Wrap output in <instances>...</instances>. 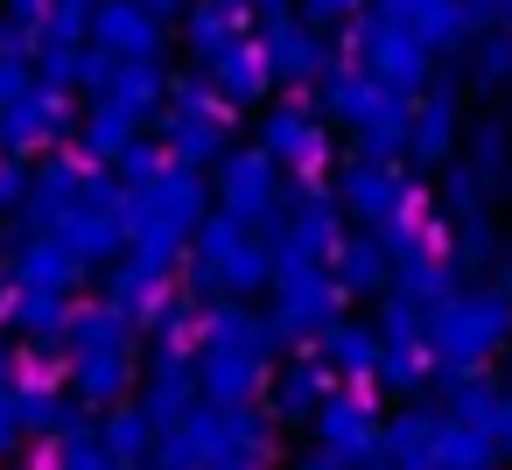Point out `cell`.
<instances>
[{
  "label": "cell",
  "mask_w": 512,
  "mask_h": 470,
  "mask_svg": "<svg viewBox=\"0 0 512 470\" xmlns=\"http://www.w3.org/2000/svg\"><path fill=\"white\" fill-rule=\"evenodd\" d=\"M274 330L253 302H204V323H197V400L204 407H246L267 393V372L281 365L274 358Z\"/></svg>",
  "instance_id": "1"
},
{
  "label": "cell",
  "mask_w": 512,
  "mask_h": 470,
  "mask_svg": "<svg viewBox=\"0 0 512 470\" xmlns=\"http://www.w3.org/2000/svg\"><path fill=\"white\" fill-rule=\"evenodd\" d=\"M141 330L120 323L106 302H78L71 309V330H64V393L85 407V414H113L134 400L141 386Z\"/></svg>",
  "instance_id": "2"
},
{
  "label": "cell",
  "mask_w": 512,
  "mask_h": 470,
  "mask_svg": "<svg viewBox=\"0 0 512 470\" xmlns=\"http://www.w3.org/2000/svg\"><path fill=\"white\" fill-rule=\"evenodd\" d=\"M204 218H211V183L197 169L169 162L155 183L127 190V260L176 281V267H183V253H190V239H197Z\"/></svg>",
  "instance_id": "3"
},
{
  "label": "cell",
  "mask_w": 512,
  "mask_h": 470,
  "mask_svg": "<svg viewBox=\"0 0 512 470\" xmlns=\"http://www.w3.org/2000/svg\"><path fill=\"white\" fill-rule=\"evenodd\" d=\"M316 113H323L330 127H351V155H365V162H400V155H407L414 99L372 85V78H365L358 64H344V57L316 78Z\"/></svg>",
  "instance_id": "4"
},
{
  "label": "cell",
  "mask_w": 512,
  "mask_h": 470,
  "mask_svg": "<svg viewBox=\"0 0 512 470\" xmlns=\"http://www.w3.org/2000/svg\"><path fill=\"white\" fill-rule=\"evenodd\" d=\"M505 351H512V295L491 288V281H463L428 316V358H435V372H484Z\"/></svg>",
  "instance_id": "5"
},
{
  "label": "cell",
  "mask_w": 512,
  "mask_h": 470,
  "mask_svg": "<svg viewBox=\"0 0 512 470\" xmlns=\"http://www.w3.org/2000/svg\"><path fill=\"white\" fill-rule=\"evenodd\" d=\"M183 281L197 302H253L260 288H274V253L253 225H232L211 211L183 253Z\"/></svg>",
  "instance_id": "6"
},
{
  "label": "cell",
  "mask_w": 512,
  "mask_h": 470,
  "mask_svg": "<svg viewBox=\"0 0 512 470\" xmlns=\"http://www.w3.org/2000/svg\"><path fill=\"white\" fill-rule=\"evenodd\" d=\"M260 239L274 253V267H330L337 239H344V211L330 197V183H281L274 211L260 218Z\"/></svg>",
  "instance_id": "7"
},
{
  "label": "cell",
  "mask_w": 512,
  "mask_h": 470,
  "mask_svg": "<svg viewBox=\"0 0 512 470\" xmlns=\"http://www.w3.org/2000/svg\"><path fill=\"white\" fill-rule=\"evenodd\" d=\"M155 141H162V155L176 169H197V176L232 148V113H225V99L211 92L204 71L169 78V106L155 113Z\"/></svg>",
  "instance_id": "8"
},
{
  "label": "cell",
  "mask_w": 512,
  "mask_h": 470,
  "mask_svg": "<svg viewBox=\"0 0 512 470\" xmlns=\"http://www.w3.org/2000/svg\"><path fill=\"white\" fill-rule=\"evenodd\" d=\"M330 197H337V211L358 232H386L400 218H428V190H421V176L407 162H365V155H351L337 169Z\"/></svg>",
  "instance_id": "9"
},
{
  "label": "cell",
  "mask_w": 512,
  "mask_h": 470,
  "mask_svg": "<svg viewBox=\"0 0 512 470\" xmlns=\"http://www.w3.org/2000/svg\"><path fill=\"white\" fill-rule=\"evenodd\" d=\"M344 64H358L372 85H386V92H400V99H421V85L435 78V57H428L407 29H393L379 8H365V15L344 29Z\"/></svg>",
  "instance_id": "10"
},
{
  "label": "cell",
  "mask_w": 512,
  "mask_h": 470,
  "mask_svg": "<svg viewBox=\"0 0 512 470\" xmlns=\"http://www.w3.org/2000/svg\"><path fill=\"white\" fill-rule=\"evenodd\" d=\"M281 176H295V183H316V169H330V120L316 113V99H302V92H281V99H267L260 106V141H253Z\"/></svg>",
  "instance_id": "11"
},
{
  "label": "cell",
  "mask_w": 512,
  "mask_h": 470,
  "mask_svg": "<svg viewBox=\"0 0 512 470\" xmlns=\"http://www.w3.org/2000/svg\"><path fill=\"white\" fill-rule=\"evenodd\" d=\"M267 330L274 344H295V351H316L330 323H344V295L323 267H274V288H267Z\"/></svg>",
  "instance_id": "12"
},
{
  "label": "cell",
  "mask_w": 512,
  "mask_h": 470,
  "mask_svg": "<svg viewBox=\"0 0 512 470\" xmlns=\"http://www.w3.org/2000/svg\"><path fill=\"white\" fill-rule=\"evenodd\" d=\"M456 148H463V78H456V71H435V78L421 85V99H414L407 155H400V162L421 176V169H449Z\"/></svg>",
  "instance_id": "13"
},
{
  "label": "cell",
  "mask_w": 512,
  "mask_h": 470,
  "mask_svg": "<svg viewBox=\"0 0 512 470\" xmlns=\"http://www.w3.org/2000/svg\"><path fill=\"white\" fill-rule=\"evenodd\" d=\"M190 435H197V449H204V470H218V463H267V470H274V435H281V428L267 421L260 400H246V407H204V400H197Z\"/></svg>",
  "instance_id": "14"
},
{
  "label": "cell",
  "mask_w": 512,
  "mask_h": 470,
  "mask_svg": "<svg viewBox=\"0 0 512 470\" xmlns=\"http://www.w3.org/2000/svg\"><path fill=\"white\" fill-rule=\"evenodd\" d=\"M204 183H211V211H218V218H232V225H253V232H260V218L274 211V197H281V183H288V176H281L260 148H225V155L211 162V176H204Z\"/></svg>",
  "instance_id": "15"
},
{
  "label": "cell",
  "mask_w": 512,
  "mask_h": 470,
  "mask_svg": "<svg viewBox=\"0 0 512 470\" xmlns=\"http://www.w3.org/2000/svg\"><path fill=\"white\" fill-rule=\"evenodd\" d=\"M379 428H386L379 400H372L365 386H337V393L316 407L309 442H316V449H330V456H344V463L358 470V463H372V456H379Z\"/></svg>",
  "instance_id": "16"
},
{
  "label": "cell",
  "mask_w": 512,
  "mask_h": 470,
  "mask_svg": "<svg viewBox=\"0 0 512 470\" xmlns=\"http://www.w3.org/2000/svg\"><path fill=\"white\" fill-rule=\"evenodd\" d=\"M253 50H260V64H267V85H274V92H309V85L337 64V50H330L316 29H302L295 15H288V22H260V29H253Z\"/></svg>",
  "instance_id": "17"
},
{
  "label": "cell",
  "mask_w": 512,
  "mask_h": 470,
  "mask_svg": "<svg viewBox=\"0 0 512 470\" xmlns=\"http://www.w3.org/2000/svg\"><path fill=\"white\" fill-rule=\"evenodd\" d=\"M85 50H99L113 64H162L169 57V22L148 15V0H99Z\"/></svg>",
  "instance_id": "18"
},
{
  "label": "cell",
  "mask_w": 512,
  "mask_h": 470,
  "mask_svg": "<svg viewBox=\"0 0 512 470\" xmlns=\"http://www.w3.org/2000/svg\"><path fill=\"white\" fill-rule=\"evenodd\" d=\"M78 127V106H71V92H50V85H36V92H22L15 106H0V155H50V148H64V134Z\"/></svg>",
  "instance_id": "19"
},
{
  "label": "cell",
  "mask_w": 512,
  "mask_h": 470,
  "mask_svg": "<svg viewBox=\"0 0 512 470\" xmlns=\"http://www.w3.org/2000/svg\"><path fill=\"white\" fill-rule=\"evenodd\" d=\"M85 183H92V162H85V155H64V148H50V155L36 162V183H29V211L15 218V232H57V225H64L71 211H78Z\"/></svg>",
  "instance_id": "20"
},
{
  "label": "cell",
  "mask_w": 512,
  "mask_h": 470,
  "mask_svg": "<svg viewBox=\"0 0 512 470\" xmlns=\"http://www.w3.org/2000/svg\"><path fill=\"white\" fill-rule=\"evenodd\" d=\"M134 407H141L155 428H176L183 414H197V358H190V351L155 344V351H148V365H141Z\"/></svg>",
  "instance_id": "21"
},
{
  "label": "cell",
  "mask_w": 512,
  "mask_h": 470,
  "mask_svg": "<svg viewBox=\"0 0 512 470\" xmlns=\"http://www.w3.org/2000/svg\"><path fill=\"white\" fill-rule=\"evenodd\" d=\"M337 393V379L323 372V358L316 351H295L288 365H274L267 372V393H260V407H267V421L274 428H309L316 421V407Z\"/></svg>",
  "instance_id": "22"
},
{
  "label": "cell",
  "mask_w": 512,
  "mask_h": 470,
  "mask_svg": "<svg viewBox=\"0 0 512 470\" xmlns=\"http://www.w3.org/2000/svg\"><path fill=\"white\" fill-rule=\"evenodd\" d=\"M372 8H379L393 29H407L428 57H463V43H477L463 0H372Z\"/></svg>",
  "instance_id": "23"
},
{
  "label": "cell",
  "mask_w": 512,
  "mask_h": 470,
  "mask_svg": "<svg viewBox=\"0 0 512 470\" xmlns=\"http://www.w3.org/2000/svg\"><path fill=\"white\" fill-rule=\"evenodd\" d=\"M78 281H85V267L64 253L57 232H15V246H8V288H36V295H64L71 302Z\"/></svg>",
  "instance_id": "24"
},
{
  "label": "cell",
  "mask_w": 512,
  "mask_h": 470,
  "mask_svg": "<svg viewBox=\"0 0 512 470\" xmlns=\"http://www.w3.org/2000/svg\"><path fill=\"white\" fill-rule=\"evenodd\" d=\"M456 169L484 190V204L505 197V190H512V120H505V113L470 120V127H463V148H456Z\"/></svg>",
  "instance_id": "25"
},
{
  "label": "cell",
  "mask_w": 512,
  "mask_h": 470,
  "mask_svg": "<svg viewBox=\"0 0 512 470\" xmlns=\"http://www.w3.org/2000/svg\"><path fill=\"white\" fill-rule=\"evenodd\" d=\"M71 309L64 295H36V288H8V302H0V337H22L29 351H57L64 358V330H71Z\"/></svg>",
  "instance_id": "26"
},
{
  "label": "cell",
  "mask_w": 512,
  "mask_h": 470,
  "mask_svg": "<svg viewBox=\"0 0 512 470\" xmlns=\"http://www.w3.org/2000/svg\"><path fill=\"white\" fill-rule=\"evenodd\" d=\"M176 22H183L176 36H183V57H190V64H211V57H225L232 43L253 36V15L232 8V0H190Z\"/></svg>",
  "instance_id": "27"
},
{
  "label": "cell",
  "mask_w": 512,
  "mask_h": 470,
  "mask_svg": "<svg viewBox=\"0 0 512 470\" xmlns=\"http://www.w3.org/2000/svg\"><path fill=\"white\" fill-rule=\"evenodd\" d=\"M435 435H442V407L407 400L379 428V463H393V470H435Z\"/></svg>",
  "instance_id": "28"
},
{
  "label": "cell",
  "mask_w": 512,
  "mask_h": 470,
  "mask_svg": "<svg viewBox=\"0 0 512 470\" xmlns=\"http://www.w3.org/2000/svg\"><path fill=\"white\" fill-rule=\"evenodd\" d=\"M204 78H211V92L225 99V113H260V106L274 99V85H267V64H260L253 36H246V43H232L225 57H211V64H204Z\"/></svg>",
  "instance_id": "29"
},
{
  "label": "cell",
  "mask_w": 512,
  "mask_h": 470,
  "mask_svg": "<svg viewBox=\"0 0 512 470\" xmlns=\"http://www.w3.org/2000/svg\"><path fill=\"white\" fill-rule=\"evenodd\" d=\"M323 274L337 281L344 309H351V302H365V295H386V288H393V267H386V253H379V239H372V232H344Z\"/></svg>",
  "instance_id": "30"
},
{
  "label": "cell",
  "mask_w": 512,
  "mask_h": 470,
  "mask_svg": "<svg viewBox=\"0 0 512 470\" xmlns=\"http://www.w3.org/2000/svg\"><path fill=\"white\" fill-rule=\"evenodd\" d=\"M316 358H323V372H330L337 386H372V372H379V330H372L365 316H344V323L323 330Z\"/></svg>",
  "instance_id": "31"
},
{
  "label": "cell",
  "mask_w": 512,
  "mask_h": 470,
  "mask_svg": "<svg viewBox=\"0 0 512 470\" xmlns=\"http://www.w3.org/2000/svg\"><path fill=\"white\" fill-rule=\"evenodd\" d=\"M169 288H176L169 274H148V267H134V260L120 253V260L106 267V288H99V302H106V309H113L120 323L148 330V316L162 309V295H169Z\"/></svg>",
  "instance_id": "32"
},
{
  "label": "cell",
  "mask_w": 512,
  "mask_h": 470,
  "mask_svg": "<svg viewBox=\"0 0 512 470\" xmlns=\"http://www.w3.org/2000/svg\"><path fill=\"white\" fill-rule=\"evenodd\" d=\"M99 106H113V113H127L134 127H148V120L169 106V64H113Z\"/></svg>",
  "instance_id": "33"
},
{
  "label": "cell",
  "mask_w": 512,
  "mask_h": 470,
  "mask_svg": "<svg viewBox=\"0 0 512 470\" xmlns=\"http://www.w3.org/2000/svg\"><path fill=\"white\" fill-rule=\"evenodd\" d=\"M456 288H463V281H456L449 253H442V246H428V253H414V260H400V267H393V288H386V295H400V302H414L421 316H435Z\"/></svg>",
  "instance_id": "34"
},
{
  "label": "cell",
  "mask_w": 512,
  "mask_h": 470,
  "mask_svg": "<svg viewBox=\"0 0 512 470\" xmlns=\"http://www.w3.org/2000/svg\"><path fill=\"white\" fill-rule=\"evenodd\" d=\"M442 253H449L456 281H477V274H484V267H498V253H505V239H498V218H491V211H477V218H456V225H442Z\"/></svg>",
  "instance_id": "35"
},
{
  "label": "cell",
  "mask_w": 512,
  "mask_h": 470,
  "mask_svg": "<svg viewBox=\"0 0 512 470\" xmlns=\"http://www.w3.org/2000/svg\"><path fill=\"white\" fill-rule=\"evenodd\" d=\"M463 92H512V29H484L477 43H463Z\"/></svg>",
  "instance_id": "36"
},
{
  "label": "cell",
  "mask_w": 512,
  "mask_h": 470,
  "mask_svg": "<svg viewBox=\"0 0 512 470\" xmlns=\"http://www.w3.org/2000/svg\"><path fill=\"white\" fill-rule=\"evenodd\" d=\"M435 386H442V414L463 421V428H484L491 407L505 400V386L491 372H435Z\"/></svg>",
  "instance_id": "37"
},
{
  "label": "cell",
  "mask_w": 512,
  "mask_h": 470,
  "mask_svg": "<svg viewBox=\"0 0 512 470\" xmlns=\"http://www.w3.org/2000/svg\"><path fill=\"white\" fill-rule=\"evenodd\" d=\"M92 435H99V449H106L120 470H141V463H148V449H155V421H148L134 400H127V407H113V414H99V428H92Z\"/></svg>",
  "instance_id": "38"
},
{
  "label": "cell",
  "mask_w": 512,
  "mask_h": 470,
  "mask_svg": "<svg viewBox=\"0 0 512 470\" xmlns=\"http://www.w3.org/2000/svg\"><path fill=\"white\" fill-rule=\"evenodd\" d=\"M127 141H141V127H134L127 113H113V106H99V99L78 113V155H85L92 169H113V155H120Z\"/></svg>",
  "instance_id": "39"
},
{
  "label": "cell",
  "mask_w": 512,
  "mask_h": 470,
  "mask_svg": "<svg viewBox=\"0 0 512 470\" xmlns=\"http://www.w3.org/2000/svg\"><path fill=\"white\" fill-rule=\"evenodd\" d=\"M428 379H435V358H428V344H379V372H372V386H379V393H393V400H414Z\"/></svg>",
  "instance_id": "40"
},
{
  "label": "cell",
  "mask_w": 512,
  "mask_h": 470,
  "mask_svg": "<svg viewBox=\"0 0 512 470\" xmlns=\"http://www.w3.org/2000/svg\"><path fill=\"white\" fill-rule=\"evenodd\" d=\"M197 323H204V302H197L190 288H169V295H162V309L148 316L155 344H169V351H190V344H197Z\"/></svg>",
  "instance_id": "41"
},
{
  "label": "cell",
  "mask_w": 512,
  "mask_h": 470,
  "mask_svg": "<svg viewBox=\"0 0 512 470\" xmlns=\"http://www.w3.org/2000/svg\"><path fill=\"white\" fill-rule=\"evenodd\" d=\"M435 470H498V456H491L484 428H463V421H449V414H442V435H435Z\"/></svg>",
  "instance_id": "42"
},
{
  "label": "cell",
  "mask_w": 512,
  "mask_h": 470,
  "mask_svg": "<svg viewBox=\"0 0 512 470\" xmlns=\"http://www.w3.org/2000/svg\"><path fill=\"white\" fill-rule=\"evenodd\" d=\"M92 8H99V0H43V43L85 50L92 43Z\"/></svg>",
  "instance_id": "43"
},
{
  "label": "cell",
  "mask_w": 512,
  "mask_h": 470,
  "mask_svg": "<svg viewBox=\"0 0 512 470\" xmlns=\"http://www.w3.org/2000/svg\"><path fill=\"white\" fill-rule=\"evenodd\" d=\"M477 211H491V204H484V190L449 162V169H442V183H435V232H442V225H456V218H477Z\"/></svg>",
  "instance_id": "44"
},
{
  "label": "cell",
  "mask_w": 512,
  "mask_h": 470,
  "mask_svg": "<svg viewBox=\"0 0 512 470\" xmlns=\"http://www.w3.org/2000/svg\"><path fill=\"white\" fill-rule=\"evenodd\" d=\"M162 169H169V155H162V141H127V148L113 155V169H106V176H113L120 190H141V183H155Z\"/></svg>",
  "instance_id": "45"
},
{
  "label": "cell",
  "mask_w": 512,
  "mask_h": 470,
  "mask_svg": "<svg viewBox=\"0 0 512 470\" xmlns=\"http://www.w3.org/2000/svg\"><path fill=\"white\" fill-rule=\"evenodd\" d=\"M372 330H379V344H428V316H421L414 302H400V295H386V302H379Z\"/></svg>",
  "instance_id": "46"
},
{
  "label": "cell",
  "mask_w": 512,
  "mask_h": 470,
  "mask_svg": "<svg viewBox=\"0 0 512 470\" xmlns=\"http://www.w3.org/2000/svg\"><path fill=\"white\" fill-rule=\"evenodd\" d=\"M365 8H372V0H295V22H302V29H316V36H330V29L344 36Z\"/></svg>",
  "instance_id": "47"
},
{
  "label": "cell",
  "mask_w": 512,
  "mask_h": 470,
  "mask_svg": "<svg viewBox=\"0 0 512 470\" xmlns=\"http://www.w3.org/2000/svg\"><path fill=\"white\" fill-rule=\"evenodd\" d=\"M78 57L85 50H64V43H36V85H50V92H78Z\"/></svg>",
  "instance_id": "48"
},
{
  "label": "cell",
  "mask_w": 512,
  "mask_h": 470,
  "mask_svg": "<svg viewBox=\"0 0 512 470\" xmlns=\"http://www.w3.org/2000/svg\"><path fill=\"white\" fill-rule=\"evenodd\" d=\"M29 183H36V162L0 155V218H22L29 211Z\"/></svg>",
  "instance_id": "49"
},
{
  "label": "cell",
  "mask_w": 512,
  "mask_h": 470,
  "mask_svg": "<svg viewBox=\"0 0 512 470\" xmlns=\"http://www.w3.org/2000/svg\"><path fill=\"white\" fill-rule=\"evenodd\" d=\"M22 92H36V64L29 57H0V106H15Z\"/></svg>",
  "instance_id": "50"
},
{
  "label": "cell",
  "mask_w": 512,
  "mask_h": 470,
  "mask_svg": "<svg viewBox=\"0 0 512 470\" xmlns=\"http://www.w3.org/2000/svg\"><path fill=\"white\" fill-rule=\"evenodd\" d=\"M484 442H491V456H498V463L512 456V393L491 407V421H484Z\"/></svg>",
  "instance_id": "51"
},
{
  "label": "cell",
  "mask_w": 512,
  "mask_h": 470,
  "mask_svg": "<svg viewBox=\"0 0 512 470\" xmlns=\"http://www.w3.org/2000/svg\"><path fill=\"white\" fill-rule=\"evenodd\" d=\"M0 22L22 36H43V0H0Z\"/></svg>",
  "instance_id": "52"
},
{
  "label": "cell",
  "mask_w": 512,
  "mask_h": 470,
  "mask_svg": "<svg viewBox=\"0 0 512 470\" xmlns=\"http://www.w3.org/2000/svg\"><path fill=\"white\" fill-rule=\"evenodd\" d=\"M106 78H113V57L85 50V57H78V92H85V99H99V92H106Z\"/></svg>",
  "instance_id": "53"
},
{
  "label": "cell",
  "mask_w": 512,
  "mask_h": 470,
  "mask_svg": "<svg viewBox=\"0 0 512 470\" xmlns=\"http://www.w3.org/2000/svg\"><path fill=\"white\" fill-rule=\"evenodd\" d=\"M15 449H22V421H15V400L0 393V463H8Z\"/></svg>",
  "instance_id": "54"
},
{
  "label": "cell",
  "mask_w": 512,
  "mask_h": 470,
  "mask_svg": "<svg viewBox=\"0 0 512 470\" xmlns=\"http://www.w3.org/2000/svg\"><path fill=\"white\" fill-rule=\"evenodd\" d=\"M295 470H351V463H344V456H330V449H316V442H309V449H302V456H295Z\"/></svg>",
  "instance_id": "55"
},
{
  "label": "cell",
  "mask_w": 512,
  "mask_h": 470,
  "mask_svg": "<svg viewBox=\"0 0 512 470\" xmlns=\"http://www.w3.org/2000/svg\"><path fill=\"white\" fill-rule=\"evenodd\" d=\"M246 15H260V22H288V15H295V0H246Z\"/></svg>",
  "instance_id": "56"
},
{
  "label": "cell",
  "mask_w": 512,
  "mask_h": 470,
  "mask_svg": "<svg viewBox=\"0 0 512 470\" xmlns=\"http://www.w3.org/2000/svg\"><path fill=\"white\" fill-rule=\"evenodd\" d=\"M15 372H22V351H15L8 337H0V393H8V386H15Z\"/></svg>",
  "instance_id": "57"
},
{
  "label": "cell",
  "mask_w": 512,
  "mask_h": 470,
  "mask_svg": "<svg viewBox=\"0 0 512 470\" xmlns=\"http://www.w3.org/2000/svg\"><path fill=\"white\" fill-rule=\"evenodd\" d=\"M491 274H498V281H491V288H505V295H512V246H505V253H498V267H491Z\"/></svg>",
  "instance_id": "58"
},
{
  "label": "cell",
  "mask_w": 512,
  "mask_h": 470,
  "mask_svg": "<svg viewBox=\"0 0 512 470\" xmlns=\"http://www.w3.org/2000/svg\"><path fill=\"white\" fill-rule=\"evenodd\" d=\"M498 29H512V0H498Z\"/></svg>",
  "instance_id": "59"
},
{
  "label": "cell",
  "mask_w": 512,
  "mask_h": 470,
  "mask_svg": "<svg viewBox=\"0 0 512 470\" xmlns=\"http://www.w3.org/2000/svg\"><path fill=\"white\" fill-rule=\"evenodd\" d=\"M0 302H8V253H0Z\"/></svg>",
  "instance_id": "60"
},
{
  "label": "cell",
  "mask_w": 512,
  "mask_h": 470,
  "mask_svg": "<svg viewBox=\"0 0 512 470\" xmlns=\"http://www.w3.org/2000/svg\"><path fill=\"white\" fill-rule=\"evenodd\" d=\"M218 470H267V463H218Z\"/></svg>",
  "instance_id": "61"
},
{
  "label": "cell",
  "mask_w": 512,
  "mask_h": 470,
  "mask_svg": "<svg viewBox=\"0 0 512 470\" xmlns=\"http://www.w3.org/2000/svg\"><path fill=\"white\" fill-rule=\"evenodd\" d=\"M498 386H505V393H512V351H505V379H498Z\"/></svg>",
  "instance_id": "62"
}]
</instances>
